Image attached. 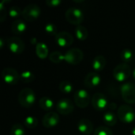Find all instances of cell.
<instances>
[{"mask_svg": "<svg viewBox=\"0 0 135 135\" xmlns=\"http://www.w3.org/2000/svg\"><path fill=\"white\" fill-rule=\"evenodd\" d=\"M35 101L36 95L32 89L24 88L23 89H21L18 95V102L22 107L28 108L34 104Z\"/></svg>", "mask_w": 135, "mask_h": 135, "instance_id": "cell-1", "label": "cell"}, {"mask_svg": "<svg viewBox=\"0 0 135 135\" xmlns=\"http://www.w3.org/2000/svg\"><path fill=\"white\" fill-rule=\"evenodd\" d=\"M114 78L119 82H123L128 79L131 74V69L127 63H120L113 70Z\"/></svg>", "mask_w": 135, "mask_h": 135, "instance_id": "cell-2", "label": "cell"}, {"mask_svg": "<svg viewBox=\"0 0 135 135\" xmlns=\"http://www.w3.org/2000/svg\"><path fill=\"white\" fill-rule=\"evenodd\" d=\"M67 21L73 25H80V24L84 21V13L83 11L78 7H70L67 9L65 13Z\"/></svg>", "mask_w": 135, "mask_h": 135, "instance_id": "cell-3", "label": "cell"}, {"mask_svg": "<svg viewBox=\"0 0 135 135\" xmlns=\"http://www.w3.org/2000/svg\"><path fill=\"white\" fill-rule=\"evenodd\" d=\"M117 115L120 121L125 123H131L135 119L134 110L127 104H123L119 107Z\"/></svg>", "mask_w": 135, "mask_h": 135, "instance_id": "cell-4", "label": "cell"}, {"mask_svg": "<svg viewBox=\"0 0 135 135\" xmlns=\"http://www.w3.org/2000/svg\"><path fill=\"white\" fill-rule=\"evenodd\" d=\"M120 91L124 101L131 104H135V84L125 82L121 85Z\"/></svg>", "mask_w": 135, "mask_h": 135, "instance_id": "cell-5", "label": "cell"}, {"mask_svg": "<svg viewBox=\"0 0 135 135\" xmlns=\"http://www.w3.org/2000/svg\"><path fill=\"white\" fill-rule=\"evenodd\" d=\"M65 56V61L71 65H77L80 63L83 58L84 54L83 51L78 47H73L66 51L64 54Z\"/></svg>", "mask_w": 135, "mask_h": 135, "instance_id": "cell-6", "label": "cell"}, {"mask_svg": "<svg viewBox=\"0 0 135 135\" xmlns=\"http://www.w3.org/2000/svg\"><path fill=\"white\" fill-rule=\"evenodd\" d=\"M41 10L38 5L32 3L27 5L22 10V17L25 21H32L36 20L40 15Z\"/></svg>", "mask_w": 135, "mask_h": 135, "instance_id": "cell-7", "label": "cell"}, {"mask_svg": "<svg viewBox=\"0 0 135 135\" xmlns=\"http://www.w3.org/2000/svg\"><path fill=\"white\" fill-rule=\"evenodd\" d=\"M74 100L76 105L80 108H85L90 102V96L85 89H78L74 96Z\"/></svg>", "mask_w": 135, "mask_h": 135, "instance_id": "cell-8", "label": "cell"}, {"mask_svg": "<svg viewBox=\"0 0 135 135\" xmlns=\"http://www.w3.org/2000/svg\"><path fill=\"white\" fill-rule=\"evenodd\" d=\"M6 45L9 50L14 54H21L25 51L24 42L17 36H11L7 39Z\"/></svg>", "mask_w": 135, "mask_h": 135, "instance_id": "cell-9", "label": "cell"}, {"mask_svg": "<svg viewBox=\"0 0 135 135\" xmlns=\"http://www.w3.org/2000/svg\"><path fill=\"white\" fill-rule=\"evenodd\" d=\"M2 77L4 81L9 85H17L21 78L17 71L11 67H6L2 70Z\"/></svg>", "mask_w": 135, "mask_h": 135, "instance_id": "cell-10", "label": "cell"}, {"mask_svg": "<svg viewBox=\"0 0 135 135\" xmlns=\"http://www.w3.org/2000/svg\"><path fill=\"white\" fill-rule=\"evenodd\" d=\"M92 105L97 111H103L109 106L107 97L101 93H96L92 97Z\"/></svg>", "mask_w": 135, "mask_h": 135, "instance_id": "cell-11", "label": "cell"}, {"mask_svg": "<svg viewBox=\"0 0 135 135\" xmlns=\"http://www.w3.org/2000/svg\"><path fill=\"white\" fill-rule=\"evenodd\" d=\"M56 109L59 113L64 115H67L73 112L74 109V106L73 102L70 99L64 98V99L59 100L57 102Z\"/></svg>", "mask_w": 135, "mask_h": 135, "instance_id": "cell-12", "label": "cell"}, {"mask_svg": "<svg viewBox=\"0 0 135 135\" xmlns=\"http://www.w3.org/2000/svg\"><path fill=\"white\" fill-rule=\"evenodd\" d=\"M55 42L60 47H69L74 42V36L67 32H59L55 36Z\"/></svg>", "mask_w": 135, "mask_h": 135, "instance_id": "cell-13", "label": "cell"}, {"mask_svg": "<svg viewBox=\"0 0 135 135\" xmlns=\"http://www.w3.org/2000/svg\"><path fill=\"white\" fill-rule=\"evenodd\" d=\"M59 122V116L57 113L51 112L44 115L42 119V124L46 128H52L58 125Z\"/></svg>", "mask_w": 135, "mask_h": 135, "instance_id": "cell-14", "label": "cell"}, {"mask_svg": "<svg viewBox=\"0 0 135 135\" xmlns=\"http://www.w3.org/2000/svg\"><path fill=\"white\" fill-rule=\"evenodd\" d=\"M101 82V77L97 72H90L89 73L84 80V84L87 88H95L100 85Z\"/></svg>", "mask_w": 135, "mask_h": 135, "instance_id": "cell-15", "label": "cell"}, {"mask_svg": "<svg viewBox=\"0 0 135 135\" xmlns=\"http://www.w3.org/2000/svg\"><path fill=\"white\" fill-rule=\"evenodd\" d=\"M77 127L78 131L83 134H91L93 131V125L92 122L87 119H81L78 122Z\"/></svg>", "mask_w": 135, "mask_h": 135, "instance_id": "cell-16", "label": "cell"}, {"mask_svg": "<svg viewBox=\"0 0 135 135\" xmlns=\"http://www.w3.org/2000/svg\"><path fill=\"white\" fill-rule=\"evenodd\" d=\"M26 28H27L26 23L22 19H19V18L15 19L11 25V31L13 32V33L16 35L23 33L24 32H25Z\"/></svg>", "mask_w": 135, "mask_h": 135, "instance_id": "cell-17", "label": "cell"}, {"mask_svg": "<svg viewBox=\"0 0 135 135\" xmlns=\"http://www.w3.org/2000/svg\"><path fill=\"white\" fill-rule=\"evenodd\" d=\"M36 54L41 59H46L48 56V47L46 44L43 42L37 43L36 45Z\"/></svg>", "mask_w": 135, "mask_h": 135, "instance_id": "cell-18", "label": "cell"}, {"mask_svg": "<svg viewBox=\"0 0 135 135\" xmlns=\"http://www.w3.org/2000/svg\"><path fill=\"white\" fill-rule=\"evenodd\" d=\"M106 66V59L104 56L99 55H97L93 61V68L96 71H101Z\"/></svg>", "mask_w": 135, "mask_h": 135, "instance_id": "cell-19", "label": "cell"}, {"mask_svg": "<svg viewBox=\"0 0 135 135\" xmlns=\"http://www.w3.org/2000/svg\"><path fill=\"white\" fill-rule=\"evenodd\" d=\"M104 123L108 127H113L117 123V116L112 112H107L103 115Z\"/></svg>", "mask_w": 135, "mask_h": 135, "instance_id": "cell-20", "label": "cell"}, {"mask_svg": "<svg viewBox=\"0 0 135 135\" xmlns=\"http://www.w3.org/2000/svg\"><path fill=\"white\" fill-rule=\"evenodd\" d=\"M39 106L43 110L49 111L53 108L54 101L47 97H43L39 100Z\"/></svg>", "mask_w": 135, "mask_h": 135, "instance_id": "cell-21", "label": "cell"}, {"mask_svg": "<svg viewBox=\"0 0 135 135\" xmlns=\"http://www.w3.org/2000/svg\"><path fill=\"white\" fill-rule=\"evenodd\" d=\"M75 36L79 40H85L88 38L89 36V32L85 27L83 25H77L74 30Z\"/></svg>", "mask_w": 135, "mask_h": 135, "instance_id": "cell-22", "label": "cell"}, {"mask_svg": "<svg viewBox=\"0 0 135 135\" xmlns=\"http://www.w3.org/2000/svg\"><path fill=\"white\" fill-rule=\"evenodd\" d=\"M49 60L54 63H59L62 61L65 60V56L64 54H62L61 51H52L50 55H49Z\"/></svg>", "mask_w": 135, "mask_h": 135, "instance_id": "cell-23", "label": "cell"}, {"mask_svg": "<svg viewBox=\"0 0 135 135\" xmlns=\"http://www.w3.org/2000/svg\"><path fill=\"white\" fill-rule=\"evenodd\" d=\"M59 90L65 94H69L73 91L74 86L72 85V83L69 81H62L59 83Z\"/></svg>", "mask_w": 135, "mask_h": 135, "instance_id": "cell-24", "label": "cell"}, {"mask_svg": "<svg viewBox=\"0 0 135 135\" xmlns=\"http://www.w3.org/2000/svg\"><path fill=\"white\" fill-rule=\"evenodd\" d=\"M120 57L124 63H127V62H130L132 61V59L134 58V53H133L132 50L125 48L121 51Z\"/></svg>", "mask_w": 135, "mask_h": 135, "instance_id": "cell-25", "label": "cell"}, {"mask_svg": "<svg viewBox=\"0 0 135 135\" xmlns=\"http://www.w3.org/2000/svg\"><path fill=\"white\" fill-rule=\"evenodd\" d=\"M24 124L28 129H34L38 125V119L35 116L28 115L25 119Z\"/></svg>", "mask_w": 135, "mask_h": 135, "instance_id": "cell-26", "label": "cell"}, {"mask_svg": "<svg viewBox=\"0 0 135 135\" xmlns=\"http://www.w3.org/2000/svg\"><path fill=\"white\" fill-rule=\"evenodd\" d=\"M21 79L25 82V83H30L32 82L35 79V75L32 72L29 71V70H25L22 71L20 74Z\"/></svg>", "mask_w": 135, "mask_h": 135, "instance_id": "cell-27", "label": "cell"}, {"mask_svg": "<svg viewBox=\"0 0 135 135\" xmlns=\"http://www.w3.org/2000/svg\"><path fill=\"white\" fill-rule=\"evenodd\" d=\"M10 135H25V130L21 124L16 123L11 127Z\"/></svg>", "mask_w": 135, "mask_h": 135, "instance_id": "cell-28", "label": "cell"}, {"mask_svg": "<svg viewBox=\"0 0 135 135\" xmlns=\"http://www.w3.org/2000/svg\"><path fill=\"white\" fill-rule=\"evenodd\" d=\"M93 135H113V131L108 127L100 126L95 130Z\"/></svg>", "mask_w": 135, "mask_h": 135, "instance_id": "cell-29", "label": "cell"}, {"mask_svg": "<svg viewBox=\"0 0 135 135\" xmlns=\"http://www.w3.org/2000/svg\"><path fill=\"white\" fill-rule=\"evenodd\" d=\"M44 30L45 32L48 34V35H51V36H56L57 35V27L55 24L53 23H47L44 26Z\"/></svg>", "mask_w": 135, "mask_h": 135, "instance_id": "cell-30", "label": "cell"}, {"mask_svg": "<svg viewBox=\"0 0 135 135\" xmlns=\"http://www.w3.org/2000/svg\"><path fill=\"white\" fill-rule=\"evenodd\" d=\"M22 14V11L18 6H13L9 9V15L13 18H17Z\"/></svg>", "mask_w": 135, "mask_h": 135, "instance_id": "cell-31", "label": "cell"}, {"mask_svg": "<svg viewBox=\"0 0 135 135\" xmlns=\"http://www.w3.org/2000/svg\"><path fill=\"white\" fill-rule=\"evenodd\" d=\"M9 2H10L9 0H3L0 2V21H3L6 16V9H5V4Z\"/></svg>", "mask_w": 135, "mask_h": 135, "instance_id": "cell-32", "label": "cell"}, {"mask_svg": "<svg viewBox=\"0 0 135 135\" xmlns=\"http://www.w3.org/2000/svg\"><path fill=\"white\" fill-rule=\"evenodd\" d=\"M62 3L61 0H46V4L50 7L59 6Z\"/></svg>", "mask_w": 135, "mask_h": 135, "instance_id": "cell-33", "label": "cell"}, {"mask_svg": "<svg viewBox=\"0 0 135 135\" xmlns=\"http://www.w3.org/2000/svg\"><path fill=\"white\" fill-rule=\"evenodd\" d=\"M109 108H111V109H112V110H115V108H116V104H111L110 105H109Z\"/></svg>", "mask_w": 135, "mask_h": 135, "instance_id": "cell-34", "label": "cell"}, {"mask_svg": "<svg viewBox=\"0 0 135 135\" xmlns=\"http://www.w3.org/2000/svg\"><path fill=\"white\" fill-rule=\"evenodd\" d=\"M4 45V39L2 37L0 38V47H2Z\"/></svg>", "mask_w": 135, "mask_h": 135, "instance_id": "cell-35", "label": "cell"}, {"mask_svg": "<svg viewBox=\"0 0 135 135\" xmlns=\"http://www.w3.org/2000/svg\"><path fill=\"white\" fill-rule=\"evenodd\" d=\"M30 41H31V43H32V44H35L36 45L37 44V43H36V39L35 37H33V38H32Z\"/></svg>", "mask_w": 135, "mask_h": 135, "instance_id": "cell-36", "label": "cell"}, {"mask_svg": "<svg viewBox=\"0 0 135 135\" xmlns=\"http://www.w3.org/2000/svg\"><path fill=\"white\" fill-rule=\"evenodd\" d=\"M131 134L135 135V127L134 128H132V130H131Z\"/></svg>", "mask_w": 135, "mask_h": 135, "instance_id": "cell-37", "label": "cell"}, {"mask_svg": "<svg viewBox=\"0 0 135 135\" xmlns=\"http://www.w3.org/2000/svg\"><path fill=\"white\" fill-rule=\"evenodd\" d=\"M74 2H83L84 0H74Z\"/></svg>", "mask_w": 135, "mask_h": 135, "instance_id": "cell-38", "label": "cell"}, {"mask_svg": "<svg viewBox=\"0 0 135 135\" xmlns=\"http://www.w3.org/2000/svg\"><path fill=\"white\" fill-rule=\"evenodd\" d=\"M133 77H134V78L135 80V68L134 69V70H133Z\"/></svg>", "mask_w": 135, "mask_h": 135, "instance_id": "cell-39", "label": "cell"}]
</instances>
